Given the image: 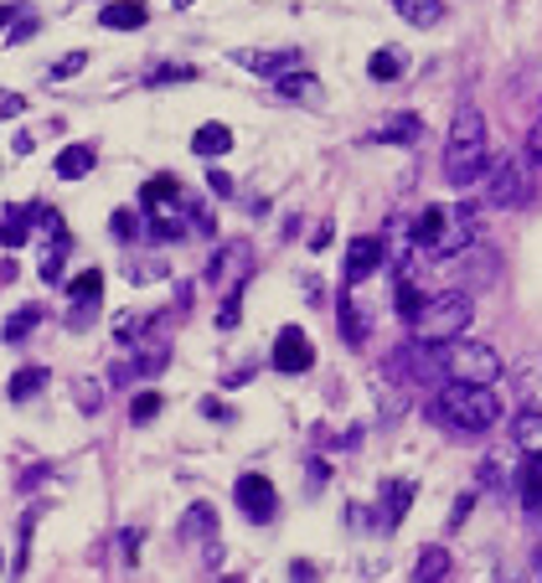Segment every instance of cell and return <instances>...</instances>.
I'll return each instance as SVG.
<instances>
[{
  "label": "cell",
  "mask_w": 542,
  "mask_h": 583,
  "mask_svg": "<svg viewBox=\"0 0 542 583\" xmlns=\"http://www.w3.org/2000/svg\"><path fill=\"white\" fill-rule=\"evenodd\" d=\"M538 568H542V552H538Z\"/></svg>",
  "instance_id": "f5cc1de1"
},
{
  "label": "cell",
  "mask_w": 542,
  "mask_h": 583,
  "mask_svg": "<svg viewBox=\"0 0 542 583\" xmlns=\"http://www.w3.org/2000/svg\"><path fill=\"white\" fill-rule=\"evenodd\" d=\"M325 243H331V223H321V227H316V238H310V248H325Z\"/></svg>",
  "instance_id": "816d5d0a"
},
{
  "label": "cell",
  "mask_w": 542,
  "mask_h": 583,
  "mask_svg": "<svg viewBox=\"0 0 542 583\" xmlns=\"http://www.w3.org/2000/svg\"><path fill=\"white\" fill-rule=\"evenodd\" d=\"M233 501H237V512L248 516V522H258V527H269L274 516H279V491H274V481L269 475H258V470L237 475Z\"/></svg>",
  "instance_id": "8992f818"
},
{
  "label": "cell",
  "mask_w": 542,
  "mask_h": 583,
  "mask_svg": "<svg viewBox=\"0 0 542 583\" xmlns=\"http://www.w3.org/2000/svg\"><path fill=\"white\" fill-rule=\"evenodd\" d=\"M475 321V300L471 290H444V294H429L424 300V315L413 321V341L419 346H444V341H460Z\"/></svg>",
  "instance_id": "5b68a950"
},
{
  "label": "cell",
  "mask_w": 542,
  "mask_h": 583,
  "mask_svg": "<svg viewBox=\"0 0 542 583\" xmlns=\"http://www.w3.org/2000/svg\"><path fill=\"white\" fill-rule=\"evenodd\" d=\"M47 382H52L47 367H21V372H11V382H5V397H11V403H26V397H36Z\"/></svg>",
  "instance_id": "cb8c5ba5"
},
{
  "label": "cell",
  "mask_w": 542,
  "mask_h": 583,
  "mask_svg": "<svg viewBox=\"0 0 542 583\" xmlns=\"http://www.w3.org/2000/svg\"><path fill=\"white\" fill-rule=\"evenodd\" d=\"M191 150L202 155V160H218V155H228L233 150V130H228V124H202V130H197V135H191Z\"/></svg>",
  "instance_id": "7402d4cb"
},
{
  "label": "cell",
  "mask_w": 542,
  "mask_h": 583,
  "mask_svg": "<svg viewBox=\"0 0 542 583\" xmlns=\"http://www.w3.org/2000/svg\"><path fill=\"white\" fill-rule=\"evenodd\" d=\"M274 93H279V99H295V103H300V99H316V93H321V78H316V72H306V68H300V72H285V78H279V83H274Z\"/></svg>",
  "instance_id": "83f0119b"
},
{
  "label": "cell",
  "mask_w": 542,
  "mask_h": 583,
  "mask_svg": "<svg viewBox=\"0 0 542 583\" xmlns=\"http://www.w3.org/2000/svg\"><path fill=\"white\" fill-rule=\"evenodd\" d=\"M197 78V68H187V63H166V68H155L145 83L151 88H166V83H191Z\"/></svg>",
  "instance_id": "e575fe53"
},
{
  "label": "cell",
  "mask_w": 542,
  "mask_h": 583,
  "mask_svg": "<svg viewBox=\"0 0 542 583\" xmlns=\"http://www.w3.org/2000/svg\"><path fill=\"white\" fill-rule=\"evenodd\" d=\"M84 68H88V52H68V57H57V63L47 68V78L52 83H63V78H78Z\"/></svg>",
  "instance_id": "d590c367"
},
{
  "label": "cell",
  "mask_w": 542,
  "mask_h": 583,
  "mask_svg": "<svg viewBox=\"0 0 542 583\" xmlns=\"http://www.w3.org/2000/svg\"><path fill=\"white\" fill-rule=\"evenodd\" d=\"M16 16H21V5H0V32H5V26H16Z\"/></svg>",
  "instance_id": "f907efd6"
},
{
  "label": "cell",
  "mask_w": 542,
  "mask_h": 583,
  "mask_svg": "<svg viewBox=\"0 0 542 583\" xmlns=\"http://www.w3.org/2000/svg\"><path fill=\"white\" fill-rule=\"evenodd\" d=\"M32 206H0V248H21L32 238Z\"/></svg>",
  "instance_id": "44dd1931"
},
{
  "label": "cell",
  "mask_w": 542,
  "mask_h": 583,
  "mask_svg": "<svg viewBox=\"0 0 542 583\" xmlns=\"http://www.w3.org/2000/svg\"><path fill=\"white\" fill-rule=\"evenodd\" d=\"M161 408H166L161 393H140L135 403H130V424H151V418H161Z\"/></svg>",
  "instance_id": "836d02e7"
},
{
  "label": "cell",
  "mask_w": 542,
  "mask_h": 583,
  "mask_svg": "<svg viewBox=\"0 0 542 583\" xmlns=\"http://www.w3.org/2000/svg\"><path fill=\"white\" fill-rule=\"evenodd\" d=\"M32 32H36V21H32V16H21L16 26H11V42H26Z\"/></svg>",
  "instance_id": "681fc988"
},
{
  "label": "cell",
  "mask_w": 542,
  "mask_h": 583,
  "mask_svg": "<svg viewBox=\"0 0 542 583\" xmlns=\"http://www.w3.org/2000/svg\"><path fill=\"white\" fill-rule=\"evenodd\" d=\"M471 238H475V212H471V206L429 202L424 212L408 223V243H413V254H429V258H440V264H450V258L465 254Z\"/></svg>",
  "instance_id": "7a4b0ae2"
},
{
  "label": "cell",
  "mask_w": 542,
  "mask_h": 583,
  "mask_svg": "<svg viewBox=\"0 0 542 583\" xmlns=\"http://www.w3.org/2000/svg\"><path fill=\"white\" fill-rule=\"evenodd\" d=\"M274 372H285V378H300V372H310L316 367V341H310L300 326H285L279 336H274Z\"/></svg>",
  "instance_id": "9c48e42d"
},
{
  "label": "cell",
  "mask_w": 542,
  "mask_h": 583,
  "mask_svg": "<svg viewBox=\"0 0 542 583\" xmlns=\"http://www.w3.org/2000/svg\"><path fill=\"white\" fill-rule=\"evenodd\" d=\"M36 516H42V512H36V506H32V512H26V516H21V548H16V573H26V558H32V532H36Z\"/></svg>",
  "instance_id": "8d00e7d4"
},
{
  "label": "cell",
  "mask_w": 542,
  "mask_h": 583,
  "mask_svg": "<svg viewBox=\"0 0 542 583\" xmlns=\"http://www.w3.org/2000/svg\"><path fill=\"white\" fill-rule=\"evenodd\" d=\"M392 305H398V315H403L408 326L424 315V290H419V279H413L408 264H398V279H392Z\"/></svg>",
  "instance_id": "2e32d148"
},
{
  "label": "cell",
  "mask_w": 542,
  "mask_h": 583,
  "mask_svg": "<svg viewBox=\"0 0 542 583\" xmlns=\"http://www.w3.org/2000/svg\"><path fill=\"white\" fill-rule=\"evenodd\" d=\"M181 202H187V191H181L176 176H151V181L140 187V206H145V212H176Z\"/></svg>",
  "instance_id": "9a60e30c"
},
{
  "label": "cell",
  "mask_w": 542,
  "mask_h": 583,
  "mask_svg": "<svg viewBox=\"0 0 542 583\" xmlns=\"http://www.w3.org/2000/svg\"><path fill=\"white\" fill-rule=\"evenodd\" d=\"M202 418H218V424H233V408L218 403V397H202Z\"/></svg>",
  "instance_id": "b9f144b4"
},
{
  "label": "cell",
  "mask_w": 542,
  "mask_h": 583,
  "mask_svg": "<svg viewBox=\"0 0 542 583\" xmlns=\"http://www.w3.org/2000/svg\"><path fill=\"white\" fill-rule=\"evenodd\" d=\"M413 496H419V485H413V481H392L388 485V516H383V527H388V532H392V527H403Z\"/></svg>",
  "instance_id": "4dcf8cb0"
},
{
  "label": "cell",
  "mask_w": 542,
  "mask_h": 583,
  "mask_svg": "<svg viewBox=\"0 0 542 583\" xmlns=\"http://www.w3.org/2000/svg\"><path fill=\"white\" fill-rule=\"evenodd\" d=\"M383 264H388V238H377V233H362V238H352V243H346V264H341V279H346V290H356L362 279H373Z\"/></svg>",
  "instance_id": "ba28073f"
},
{
  "label": "cell",
  "mask_w": 542,
  "mask_h": 583,
  "mask_svg": "<svg viewBox=\"0 0 542 583\" xmlns=\"http://www.w3.org/2000/svg\"><path fill=\"white\" fill-rule=\"evenodd\" d=\"M109 227H114V238H119V243H130V238L140 233V217L130 212V206H119V212H114V223H109Z\"/></svg>",
  "instance_id": "f35d334b"
},
{
  "label": "cell",
  "mask_w": 542,
  "mask_h": 583,
  "mask_svg": "<svg viewBox=\"0 0 542 583\" xmlns=\"http://www.w3.org/2000/svg\"><path fill=\"white\" fill-rule=\"evenodd\" d=\"M52 475V464H36V470H26V475H21V491H32L36 481H47Z\"/></svg>",
  "instance_id": "7dc6e473"
},
{
  "label": "cell",
  "mask_w": 542,
  "mask_h": 583,
  "mask_svg": "<svg viewBox=\"0 0 542 583\" xmlns=\"http://www.w3.org/2000/svg\"><path fill=\"white\" fill-rule=\"evenodd\" d=\"M289 579H295V583H321V568H316V563H300V558H295V563H289Z\"/></svg>",
  "instance_id": "7bdbcfd3"
},
{
  "label": "cell",
  "mask_w": 542,
  "mask_h": 583,
  "mask_svg": "<svg viewBox=\"0 0 542 583\" xmlns=\"http://www.w3.org/2000/svg\"><path fill=\"white\" fill-rule=\"evenodd\" d=\"M228 274H237V279L254 274V248H248V238L222 243L218 254H212V264H207V279H212V284H222Z\"/></svg>",
  "instance_id": "4fadbf2b"
},
{
  "label": "cell",
  "mask_w": 542,
  "mask_h": 583,
  "mask_svg": "<svg viewBox=\"0 0 542 583\" xmlns=\"http://www.w3.org/2000/svg\"><path fill=\"white\" fill-rule=\"evenodd\" d=\"M233 63L237 68H248V72H258V78H285V72H300L306 68V57L295 47H279V52H233Z\"/></svg>",
  "instance_id": "7c38bea8"
},
{
  "label": "cell",
  "mask_w": 542,
  "mask_h": 583,
  "mask_svg": "<svg viewBox=\"0 0 542 583\" xmlns=\"http://www.w3.org/2000/svg\"><path fill=\"white\" fill-rule=\"evenodd\" d=\"M243 290H248V279H243V284H233V290L222 294V310H218V326H222V330H237V321H243Z\"/></svg>",
  "instance_id": "d6a6232c"
},
{
  "label": "cell",
  "mask_w": 542,
  "mask_h": 583,
  "mask_svg": "<svg viewBox=\"0 0 542 583\" xmlns=\"http://www.w3.org/2000/svg\"><path fill=\"white\" fill-rule=\"evenodd\" d=\"M511 439L522 455H542V413H517L511 418Z\"/></svg>",
  "instance_id": "4316f807"
},
{
  "label": "cell",
  "mask_w": 542,
  "mask_h": 583,
  "mask_svg": "<svg viewBox=\"0 0 542 583\" xmlns=\"http://www.w3.org/2000/svg\"><path fill=\"white\" fill-rule=\"evenodd\" d=\"M511 393H517L522 413H542V357H527L511 367Z\"/></svg>",
  "instance_id": "5bb4252c"
},
{
  "label": "cell",
  "mask_w": 542,
  "mask_h": 583,
  "mask_svg": "<svg viewBox=\"0 0 542 583\" xmlns=\"http://www.w3.org/2000/svg\"><path fill=\"white\" fill-rule=\"evenodd\" d=\"M336 326H341V341L346 346H362L367 341V310L356 305V294H341V310H336Z\"/></svg>",
  "instance_id": "ffe728a7"
},
{
  "label": "cell",
  "mask_w": 542,
  "mask_h": 583,
  "mask_svg": "<svg viewBox=\"0 0 542 583\" xmlns=\"http://www.w3.org/2000/svg\"><path fill=\"white\" fill-rule=\"evenodd\" d=\"M21 109H26L21 93H0V120H11V114H21Z\"/></svg>",
  "instance_id": "f6af8a7d"
},
{
  "label": "cell",
  "mask_w": 542,
  "mask_h": 583,
  "mask_svg": "<svg viewBox=\"0 0 542 583\" xmlns=\"http://www.w3.org/2000/svg\"><path fill=\"white\" fill-rule=\"evenodd\" d=\"M151 21V5H135V0H114L99 11V26L103 32H140Z\"/></svg>",
  "instance_id": "ac0fdd59"
},
{
  "label": "cell",
  "mask_w": 542,
  "mask_h": 583,
  "mask_svg": "<svg viewBox=\"0 0 542 583\" xmlns=\"http://www.w3.org/2000/svg\"><path fill=\"white\" fill-rule=\"evenodd\" d=\"M429 351H434V372H440V382H460V388H491V382L507 372V361H501V351H496L491 341L460 336V341L429 346Z\"/></svg>",
  "instance_id": "277c9868"
},
{
  "label": "cell",
  "mask_w": 542,
  "mask_h": 583,
  "mask_svg": "<svg viewBox=\"0 0 542 583\" xmlns=\"http://www.w3.org/2000/svg\"><path fill=\"white\" fill-rule=\"evenodd\" d=\"M408 57L403 47H377L373 57H367V78H377V83H392V78H403Z\"/></svg>",
  "instance_id": "484cf974"
},
{
  "label": "cell",
  "mask_w": 542,
  "mask_h": 583,
  "mask_svg": "<svg viewBox=\"0 0 542 583\" xmlns=\"http://www.w3.org/2000/svg\"><path fill=\"white\" fill-rule=\"evenodd\" d=\"M450 568H455L450 548H424L419 552V563H413V583H444L450 579Z\"/></svg>",
  "instance_id": "603a6c76"
},
{
  "label": "cell",
  "mask_w": 542,
  "mask_h": 583,
  "mask_svg": "<svg viewBox=\"0 0 542 583\" xmlns=\"http://www.w3.org/2000/svg\"><path fill=\"white\" fill-rule=\"evenodd\" d=\"M73 393H78V408H84V413H99L103 408V388L93 378H84L78 388H73Z\"/></svg>",
  "instance_id": "74e56055"
},
{
  "label": "cell",
  "mask_w": 542,
  "mask_h": 583,
  "mask_svg": "<svg viewBox=\"0 0 542 583\" xmlns=\"http://www.w3.org/2000/svg\"><path fill=\"white\" fill-rule=\"evenodd\" d=\"M325 475H331V470H325V460H310V491H321Z\"/></svg>",
  "instance_id": "c3c4849f"
},
{
  "label": "cell",
  "mask_w": 542,
  "mask_h": 583,
  "mask_svg": "<svg viewBox=\"0 0 542 583\" xmlns=\"http://www.w3.org/2000/svg\"><path fill=\"white\" fill-rule=\"evenodd\" d=\"M99 300H103V269H84L78 279H68V330H88V321L99 315Z\"/></svg>",
  "instance_id": "30bf717a"
},
{
  "label": "cell",
  "mask_w": 542,
  "mask_h": 583,
  "mask_svg": "<svg viewBox=\"0 0 542 583\" xmlns=\"http://www.w3.org/2000/svg\"><path fill=\"white\" fill-rule=\"evenodd\" d=\"M176 532H181V542H191V548L202 542V548H207V563H218V558H222V542H218V512H212V506H202V501H197V506H191V512L181 516V527H176Z\"/></svg>",
  "instance_id": "8fae6325"
},
{
  "label": "cell",
  "mask_w": 542,
  "mask_h": 583,
  "mask_svg": "<svg viewBox=\"0 0 542 583\" xmlns=\"http://www.w3.org/2000/svg\"><path fill=\"white\" fill-rule=\"evenodd\" d=\"M522 506L532 516H542V455H527V464H522Z\"/></svg>",
  "instance_id": "f546056e"
},
{
  "label": "cell",
  "mask_w": 542,
  "mask_h": 583,
  "mask_svg": "<svg viewBox=\"0 0 542 583\" xmlns=\"http://www.w3.org/2000/svg\"><path fill=\"white\" fill-rule=\"evenodd\" d=\"M491 171V139H486V114L475 103H460L450 120V139H444V181L450 187H475Z\"/></svg>",
  "instance_id": "6da1fadb"
},
{
  "label": "cell",
  "mask_w": 542,
  "mask_h": 583,
  "mask_svg": "<svg viewBox=\"0 0 542 583\" xmlns=\"http://www.w3.org/2000/svg\"><path fill=\"white\" fill-rule=\"evenodd\" d=\"M68 248H73L68 233H57V238H52L47 248H42V264H36L42 284H57V279H63V258H68Z\"/></svg>",
  "instance_id": "f1b7e54d"
},
{
  "label": "cell",
  "mask_w": 542,
  "mask_h": 583,
  "mask_svg": "<svg viewBox=\"0 0 542 583\" xmlns=\"http://www.w3.org/2000/svg\"><path fill=\"white\" fill-rule=\"evenodd\" d=\"M392 11L408 21V26H434V21H444V0H392Z\"/></svg>",
  "instance_id": "d4e9b609"
},
{
  "label": "cell",
  "mask_w": 542,
  "mask_h": 583,
  "mask_svg": "<svg viewBox=\"0 0 542 583\" xmlns=\"http://www.w3.org/2000/svg\"><path fill=\"white\" fill-rule=\"evenodd\" d=\"M93 166H99V150H93V145H63L52 171L63 176V181H84V176H93Z\"/></svg>",
  "instance_id": "d6986e66"
},
{
  "label": "cell",
  "mask_w": 542,
  "mask_h": 583,
  "mask_svg": "<svg viewBox=\"0 0 542 583\" xmlns=\"http://www.w3.org/2000/svg\"><path fill=\"white\" fill-rule=\"evenodd\" d=\"M527 155H532V166L542 171V120L532 124V135H527Z\"/></svg>",
  "instance_id": "ee69618b"
},
{
  "label": "cell",
  "mask_w": 542,
  "mask_h": 583,
  "mask_svg": "<svg viewBox=\"0 0 542 583\" xmlns=\"http://www.w3.org/2000/svg\"><path fill=\"white\" fill-rule=\"evenodd\" d=\"M207 191H212V197H233V176L228 171H218V166H212V171H207Z\"/></svg>",
  "instance_id": "ab89813d"
},
{
  "label": "cell",
  "mask_w": 542,
  "mask_h": 583,
  "mask_svg": "<svg viewBox=\"0 0 542 583\" xmlns=\"http://www.w3.org/2000/svg\"><path fill=\"white\" fill-rule=\"evenodd\" d=\"M429 418L444 424V429H460V434H486L501 424V397H496V388H460V382H444L440 393L429 397Z\"/></svg>",
  "instance_id": "3957f363"
},
{
  "label": "cell",
  "mask_w": 542,
  "mask_h": 583,
  "mask_svg": "<svg viewBox=\"0 0 542 583\" xmlns=\"http://www.w3.org/2000/svg\"><path fill=\"white\" fill-rule=\"evenodd\" d=\"M140 542H145V532H140V527H130V532H119V548H124V563H135V558H140Z\"/></svg>",
  "instance_id": "60d3db41"
},
{
  "label": "cell",
  "mask_w": 542,
  "mask_h": 583,
  "mask_svg": "<svg viewBox=\"0 0 542 583\" xmlns=\"http://www.w3.org/2000/svg\"><path fill=\"white\" fill-rule=\"evenodd\" d=\"M471 506H475V491H465V496L455 501V512H450V527H460V522L471 516Z\"/></svg>",
  "instance_id": "bcb514c9"
},
{
  "label": "cell",
  "mask_w": 542,
  "mask_h": 583,
  "mask_svg": "<svg viewBox=\"0 0 542 583\" xmlns=\"http://www.w3.org/2000/svg\"><path fill=\"white\" fill-rule=\"evenodd\" d=\"M0 568H5V563H0Z\"/></svg>",
  "instance_id": "db71d44e"
},
{
  "label": "cell",
  "mask_w": 542,
  "mask_h": 583,
  "mask_svg": "<svg viewBox=\"0 0 542 583\" xmlns=\"http://www.w3.org/2000/svg\"><path fill=\"white\" fill-rule=\"evenodd\" d=\"M527 197H532V181H527L522 160H496L491 171H486V202L501 206V212H511V206H527Z\"/></svg>",
  "instance_id": "52a82bcc"
},
{
  "label": "cell",
  "mask_w": 542,
  "mask_h": 583,
  "mask_svg": "<svg viewBox=\"0 0 542 583\" xmlns=\"http://www.w3.org/2000/svg\"><path fill=\"white\" fill-rule=\"evenodd\" d=\"M36 326H42V310H36V305H26V310H16V315H11V321L0 326V341H5V346H21Z\"/></svg>",
  "instance_id": "1f68e13d"
},
{
  "label": "cell",
  "mask_w": 542,
  "mask_h": 583,
  "mask_svg": "<svg viewBox=\"0 0 542 583\" xmlns=\"http://www.w3.org/2000/svg\"><path fill=\"white\" fill-rule=\"evenodd\" d=\"M419 135H424V120H419L413 109H403V114H388V120L373 130L377 145H413Z\"/></svg>",
  "instance_id": "e0dca14e"
}]
</instances>
